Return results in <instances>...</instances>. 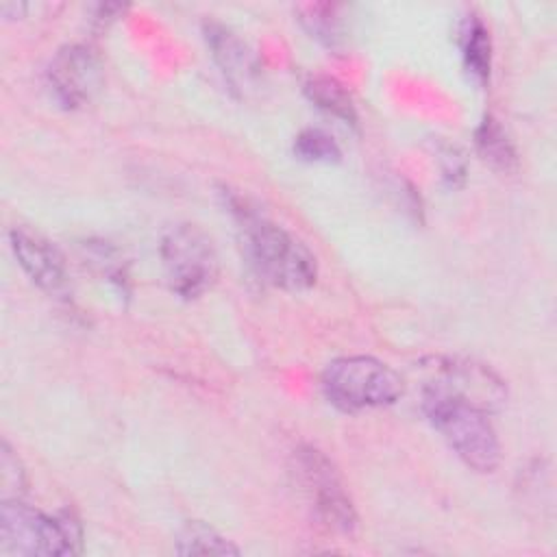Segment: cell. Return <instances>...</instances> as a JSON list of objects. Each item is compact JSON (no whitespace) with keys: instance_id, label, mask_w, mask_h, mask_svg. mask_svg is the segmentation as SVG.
Listing matches in <instances>:
<instances>
[{"instance_id":"9c48e42d","label":"cell","mask_w":557,"mask_h":557,"mask_svg":"<svg viewBox=\"0 0 557 557\" xmlns=\"http://www.w3.org/2000/svg\"><path fill=\"white\" fill-rule=\"evenodd\" d=\"M9 242L17 263L37 287L59 292L65 285V259L50 239L26 226H15L9 233Z\"/></svg>"},{"instance_id":"3957f363","label":"cell","mask_w":557,"mask_h":557,"mask_svg":"<svg viewBox=\"0 0 557 557\" xmlns=\"http://www.w3.org/2000/svg\"><path fill=\"white\" fill-rule=\"evenodd\" d=\"M83 529L74 513L48 516L20 500H2L0 553L11 557H65L81 553Z\"/></svg>"},{"instance_id":"5b68a950","label":"cell","mask_w":557,"mask_h":557,"mask_svg":"<svg viewBox=\"0 0 557 557\" xmlns=\"http://www.w3.org/2000/svg\"><path fill=\"white\" fill-rule=\"evenodd\" d=\"M161 263L168 285L181 298H198L213 287L220 259L213 239L196 224H174L161 239Z\"/></svg>"},{"instance_id":"8fae6325","label":"cell","mask_w":557,"mask_h":557,"mask_svg":"<svg viewBox=\"0 0 557 557\" xmlns=\"http://www.w3.org/2000/svg\"><path fill=\"white\" fill-rule=\"evenodd\" d=\"M459 48L468 74L483 85L490 78L492 67V41L483 20L474 13L466 15L459 26Z\"/></svg>"},{"instance_id":"7c38bea8","label":"cell","mask_w":557,"mask_h":557,"mask_svg":"<svg viewBox=\"0 0 557 557\" xmlns=\"http://www.w3.org/2000/svg\"><path fill=\"white\" fill-rule=\"evenodd\" d=\"M474 144H476V152L490 168L503 174L518 170V152L509 135L505 133V128L494 115H485L483 122L476 126Z\"/></svg>"},{"instance_id":"6da1fadb","label":"cell","mask_w":557,"mask_h":557,"mask_svg":"<svg viewBox=\"0 0 557 557\" xmlns=\"http://www.w3.org/2000/svg\"><path fill=\"white\" fill-rule=\"evenodd\" d=\"M228 198V207L239 224L244 255L257 276L287 292L313 287L318 278L315 255L298 237L250 209L244 198L233 194Z\"/></svg>"},{"instance_id":"4fadbf2b","label":"cell","mask_w":557,"mask_h":557,"mask_svg":"<svg viewBox=\"0 0 557 557\" xmlns=\"http://www.w3.org/2000/svg\"><path fill=\"white\" fill-rule=\"evenodd\" d=\"M305 94L318 109L326 111L329 115H333L346 124L357 122V111H355L352 98L348 96L344 85H339L335 78L320 76V74L309 76L305 81Z\"/></svg>"},{"instance_id":"ba28073f","label":"cell","mask_w":557,"mask_h":557,"mask_svg":"<svg viewBox=\"0 0 557 557\" xmlns=\"http://www.w3.org/2000/svg\"><path fill=\"white\" fill-rule=\"evenodd\" d=\"M102 78L104 74L98 54L83 44L61 48L48 67V85L65 109L87 104L100 91Z\"/></svg>"},{"instance_id":"e0dca14e","label":"cell","mask_w":557,"mask_h":557,"mask_svg":"<svg viewBox=\"0 0 557 557\" xmlns=\"http://www.w3.org/2000/svg\"><path fill=\"white\" fill-rule=\"evenodd\" d=\"M0 485L2 500H20L26 492L24 466L7 442L0 446Z\"/></svg>"},{"instance_id":"277c9868","label":"cell","mask_w":557,"mask_h":557,"mask_svg":"<svg viewBox=\"0 0 557 557\" xmlns=\"http://www.w3.org/2000/svg\"><path fill=\"white\" fill-rule=\"evenodd\" d=\"M324 396L342 411H361L394 405L403 392V379L387 363L355 355L326 363L322 372Z\"/></svg>"},{"instance_id":"7a4b0ae2","label":"cell","mask_w":557,"mask_h":557,"mask_svg":"<svg viewBox=\"0 0 557 557\" xmlns=\"http://www.w3.org/2000/svg\"><path fill=\"white\" fill-rule=\"evenodd\" d=\"M422 409L468 468L476 472H494L498 468L500 442L485 411L433 387H424Z\"/></svg>"},{"instance_id":"2e32d148","label":"cell","mask_w":557,"mask_h":557,"mask_svg":"<svg viewBox=\"0 0 557 557\" xmlns=\"http://www.w3.org/2000/svg\"><path fill=\"white\" fill-rule=\"evenodd\" d=\"M294 154L309 163H331L342 157V150L326 131L305 128L294 139Z\"/></svg>"},{"instance_id":"8992f818","label":"cell","mask_w":557,"mask_h":557,"mask_svg":"<svg viewBox=\"0 0 557 557\" xmlns=\"http://www.w3.org/2000/svg\"><path fill=\"white\" fill-rule=\"evenodd\" d=\"M294 474L313 516L329 531L355 535L357 511L333 461L313 446H300L294 453Z\"/></svg>"},{"instance_id":"52a82bcc","label":"cell","mask_w":557,"mask_h":557,"mask_svg":"<svg viewBox=\"0 0 557 557\" xmlns=\"http://www.w3.org/2000/svg\"><path fill=\"white\" fill-rule=\"evenodd\" d=\"M433 376L424 387L440 389L463 403L479 407L481 411H498L507 403L505 381L483 363L457 357H440L429 366Z\"/></svg>"},{"instance_id":"9a60e30c","label":"cell","mask_w":557,"mask_h":557,"mask_svg":"<svg viewBox=\"0 0 557 557\" xmlns=\"http://www.w3.org/2000/svg\"><path fill=\"white\" fill-rule=\"evenodd\" d=\"M298 20L305 30L326 46H337L342 39V20L333 4H302L298 7Z\"/></svg>"},{"instance_id":"5bb4252c","label":"cell","mask_w":557,"mask_h":557,"mask_svg":"<svg viewBox=\"0 0 557 557\" xmlns=\"http://www.w3.org/2000/svg\"><path fill=\"white\" fill-rule=\"evenodd\" d=\"M176 553L181 555H239V548L220 535L213 527L191 520L176 535Z\"/></svg>"},{"instance_id":"30bf717a","label":"cell","mask_w":557,"mask_h":557,"mask_svg":"<svg viewBox=\"0 0 557 557\" xmlns=\"http://www.w3.org/2000/svg\"><path fill=\"white\" fill-rule=\"evenodd\" d=\"M202 30L207 46L231 89L242 94L257 89L261 81V67L252 50L220 22H205Z\"/></svg>"}]
</instances>
